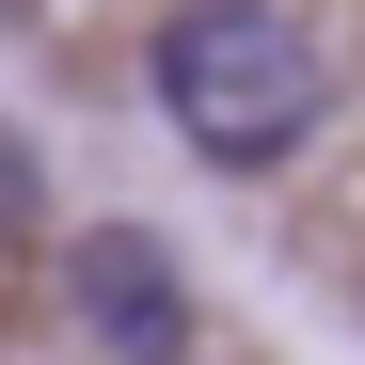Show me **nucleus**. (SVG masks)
<instances>
[{
	"mask_svg": "<svg viewBox=\"0 0 365 365\" xmlns=\"http://www.w3.org/2000/svg\"><path fill=\"white\" fill-rule=\"evenodd\" d=\"M159 111H175L191 159L270 175V159L318 143L334 64H318V32H302L286 0H175V16H159Z\"/></svg>",
	"mask_w": 365,
	"mask_h": 365,
	"instance_id": "1",
	"label": "nucleus"
},
{
	"mask_svg": "<svg viewBox=\"0 0 365 365\" xmlns=\"http://www.w3.org/2000/svg\"><path fill=\"white\" fill-rule=\"evenodd\" d=\"M64 302H80V334L111 365H175V349H191V286H175V255H159L143 222H96L80 270H64Z\"/></svg>",
	"mask_w": 365,
	"mask_h": 365,
	"instance_id": "2",
	"label": "nucleus"
},
{
	"mask_svg": "<svg viewBox=\"0 0 365 365\" xmlns=\"http://www.w3.org/2000/svg\"><path fill=\"white\" fill-rule=\"evenodd\" d=\"M32 222H48V191H32V143H16V128H0V255H16V238H32Z\"/></svg>",
	"mask_w": 365,
	"mask_h": 365,
	"instance_id": "3",
	"label": "nucleus"
}]
</instances>
